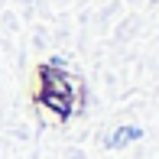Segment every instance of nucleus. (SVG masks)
<instances>
[{
    "mask_svg": "<svg viewBox=\"0 0 159 159\" xmlns=\"http://www.w3.org/2000/svg\"><path fill=\"white\" fill-rule=\"evenodd\" d=\"M46 104L52 107V111H59V114L68 111V107H65V98H55V94H46Z\"/></svg>",
    "mask_w": 159,
    "mask_h": 159,
    "instance_id": "obj_1",
    "label": "nucleus"
}]
</instances>
